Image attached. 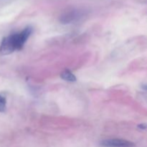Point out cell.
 Returning a JSON list of instances; mask_svg holds the SVG:
<instances>
[{
  "instance_id": "cell-4",
  "label": "cell",
  "mask_w": 147,
  "mask_h": 147,
  "mask_svg": "<svg viewBox=\"0 0 147 147\" xmlns=\"http://www.w3.org/2000/svg\"><path fill=\"white\" fill-rule=\"evenodd\" d=\"M7 109V100L5 97L0 95V113L5 112Z\"/></svg>"
},
{
  "instance_id": "cell-3",
  "label": "cell",
  "mask_w": 147,
  "mask_h": 147,
  "mask_svg": "<svg viewBox=\"0 0 147 147\" xmlns=\"http://www.w3.org/2000/svg\"><path fill=\"white\" fill-rule=\"evenodd\" d=\"M60 78L63 80L68 82H76L77 80L76 76L69 70H65L60 73Z\"/></svg>"
},
{
  "instance_id": "cell-2",
  "label": "cell",
  "mask_w": 147,
  "mask_h": 147,
  "mask_svg": "<svg viewBox=\"0 0 147 147\" xmlns=\"http://www.w3.org/2000/svg\"><path fill=\"white\" fill-rule=\"evenodd\" d=\"M100 145L103 147H134L133 142L126 139H109L100 142Z\"/></svg>"
},
{
  "instance_id": "cell-1",
  "label": "cell",
  "mask_w": 147,
  "mask_h": 147,
  "mask_svg": "<svg viewBox=\"0 0 147 147\" xmlns=\"http://www.w3.org/2000/svg\"><path fill=\"white\" fill-rule=\"evenodd\" d=\"M32 32V27H27L21 32L4 37L0 45V55H7L16 50H21Z\"/></svg>"
}]
</instances>
